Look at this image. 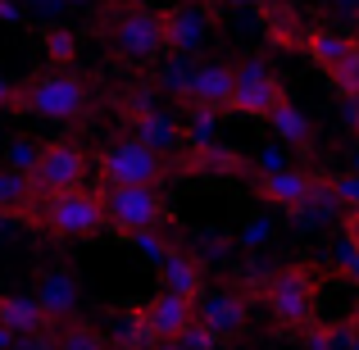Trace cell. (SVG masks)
<instances>
[{"instance_id": "13", "label": "cell", "mask_w": 359, "mask_h": 350, "mask_svg": "<svg viewBox=\"0 0 359 350\" xmlns=\"http://www.w3.org/2000/svg\"><path fill=\"white\" fill-rule=\"evenodd\" d=\"M232 73H237V64H228V60L196 64L182 100L196 109V114H214V119H219L223 109H228V100H232Z\"/></svg>"}, {"instance_id": "20", "label": "cell", "mask_w": 359, "mask_h": 350, "mask_svg": "<svg viewBox=\"0 0 359 350\" xmlns=\"http://www.w3.org/2000/svg\"><path fill=\"white\" fill-rule=\"evenodd\" d=\"M32 210H36L32 177H23V173H9V168H0V214H5V219H27Z\"/></svg>"}, {"instance_id": "24", "label": "cell", "mask_w": 359, "mask_h": 350, "mask_svg": "<svg viewBox=\"0 0 359 350\" xmlns=\"http://www.w3.org/2000/svg\"><path fill=\"white\" fill-rule=\"evenodd\" d=\"M159 82H164V91H168V96H177V100H182L187 82H191V69H187V64H173V69H164V78H159Z\"/></svg>"}, {"instance_id": "22", "label": "cell", "mask_w": 359, "mask_h": 350, "mask_svg": "<svg viewBox=\"0 0 359 350\" xmlns=\"http://www.w3.org/2000/svg\"><path fill=\"white\" fill-rule=\"evenodd\" d=\"M60 350H105V337L87 323H69L60 332Z\"/></svg>"}, {"instance_id": "12", "label": "cell", "mask_w": 359, "mask_h": 350, "mask_svg": "<svg viewBox=\"0 0 359 350\" xmlns=\"http://www.w3.org/2000/svg\"><path fill=\"white\" fill-rule=\"evenodd\" d=\"M210 36V0H177L164 9V55H196Z\"/></svg>"}, {"instance_id": "26", "label": "cell", "mask_w": 359, "mask_h": 350, "mask_svg": "<svg viewBox=\"0 0 359 350\" xmlns=\"http://www.w3.org/2000/svg\"><path fill=\"white\" fill-rule=\"evenodd\" d=\"M337 337H341V332H337V328H309V350H341V342H337Z\"/></svg>"}, {"instance_id": "8", "label": "cell", "mask_w": 359, "mask_h": 350, "mask_svg": "<svg viewBox=\"0 0 359 350\" xmlns=\"http://www.w3.org/2000/svg\"><path fill=\"white\" fill-rule=\"evenodd\" d=\"M100 210H105L109 228L137 236V232H155L159 223H168V205L159 191H146V187H96Z\"/></svg>"}, {"instance_id": "2", "label": "cell", "mask_w": 359, "mask_h": 350, "mask_svg": "<svg viewBox=\"0 0 359 350\" xmlns=\"http://www.w3.org/2000/svg\"><path fill=\"white\" fill-rule=\"evenodd\" d=\"M91 168H96L100 187H146V191H159L173 173V164L159 150L141 146L137 137H118L109 146H100L91 155Z\"/></svg>"}, {"instance_id": "23", "label": "cell", "mask_w": 359, "mask_h": 350, "mask_svg": "<svg viewBox=\"0 0 359 350\" xmlns=\"http://www.w3.org/2000/svg\"><path fill=\"white\" fill-rule=\"evenodd\" d=\"M173 346H182V350H214V346H219V337H214L210 332V328H201V323H191V328H187V332L182 337H177V342Z\"/></svg>"}, {"instance_id": "25", "label": "cell", "mask_w": 359, "mask_h": 350, "mask_svg": "<svg viewBox=\"0 0 359 350\" xmlns=\"http://www.w3.org/2000/svg\"><path fill=\"white\" fill-rule=\"evenodd\" d=\"M337 264H341V273H346V278H351L355 287H359V250H355L351 241H341V245H337Z\"/></svg>"}, {"instance_id": "3", "label": "cell", "mask_w": 359, "mask_h": 350, "mask_svg": "<svg viewBox=\"0 0 359 350\" xmlns=\"http://www.w3.org/2000/svg\"><path fill=\"white\" fill-rule=\"evenodd\" d=\"M264 305H269L273 323L287 332H309L314 328V305H318V282L309 264H287L269 278L264 287Z\"/></svg>"}, {"instance_id": "16", "label": "cell", "mask_w": 359, "mask_h": 350, "mask_svg": "<svg viewBox=\"0 0 359 350\" xmlns=\"http://www.w3.org/2000/svg\"><path fill=\"white\" fill-rule=\"evenodd\" d=\"M159 291H168V296H182V300H201L205 296V269L191 260V255L173 250L168 245L164 260H159Z\"/></svg>"}, {"instance_id": "11", "label": "cell", "mask_w": 359, "mask_h": 350, "mask_svg": "<svg viewBox=\"0 0 359 350\" xmlns=\"http://www.w3.org/2000/svg\"><path fill=\"white\" fill-rule=\"evenodd\" d=\"M137 314H141V328H146V337H150L155 350L173 346L177 337L196 323V305L182 300V296H168V291H155L146 305H137Z\"/></svg>"}, {"instance_id": "19", "label": "cell", "mask_w": 359, "mask_h": 350, "mask_svg": "<svg viewBox=\"0 0 359 350\" xmlns=\"http://www.w3.org/2000/svg\"><path fill=\"white\" fill-rule=\"evenodd\" d=\"M269 123H273V132H278L291 150H314V123L300 114L291 100H282V105L269 114Z\"/></svg>"}, {"instance_id": "29", "label": "cell", "mask_w": 359, "mask_h": 350, "mask_svg": "<svg viewBox=\"0 0 359 350\" xmlns=\"http://www.w3.org/2000/svg\"><path fill=\"white\" fill-rule=\"evenodd\" d=\"M14 96H18V82L0 73V109H9V114H14Z\"/></svg>"}, {"instance_id": "6", "label": "cell", "mask_w": 359, "mask_h": 350, "mask_svg": "<svg viewBox=\"0 0 359 350\" xmlns=\"http://www.w3.org/2000/svg\"><path fill=\"white\" fill-rule=\"evenodd\" d=\"M100 32H109L114 51L128 64H155L164 55V9L123 5V9H114L109 27H100Z\"/></svg>"}, {"instance_id": "30", "label": "cell", "mask_w": 359, "mask_h": 350, "mask_svg": "<svg viewBox=\"0 0 359 350\" xmlns=\"http://www.w3.org/2000/svg\"><path fill=\"white\" fill-rule=\"evenodd\" d=\"M332 14H346V18H359V0H323Z\"/></svg>"}, {"instance_id": "9", "label": "cell", "mask_w": 359, "mask_h": 350, "mask_svg": "<svg viewBox=\"0 0 359 350\" xmlns=\"http://www.w3.org/2000/svg\"><path fill=\"white\" fill-rule=\"evenodd\" d=\"M305 51L314 60V69H323L332 78L337 96H355L359 91V36L337 32V27H309Z\"/></svg>"}, {"instance_id": "5", "label": "cell", "mask_w": 359, "mask_h": 350, "mask_svg": "<svg viewBox=\"0 0 359 350\" xmlns=\"http://www.w3.org/2000/svg\"><path fill=\"white\" fill-rule=\"evenodd\" d=\"M87 173H91V155L73 141H46L41 155H36L32 177V196L36 205L55 201V196H69V191H87Z\"/></svg>"}, {"instance_id": "18", "label": "cell", "mask_w": 359, "mask_h": 350, "mask_svg": "<svg viewBox=\"0 0 359 350\" xmlns=\"http://www.w3.org/2000/svg\"><path fill=\"white\" fill-rule=\"evenodd\" d=\"M0 328L14 337H46L50 332V318H46V309L36 305L32 296H14V291H0Z\"/></svg>"}, {"instance_id": "28", "label": "cell", "mask_w": 359, "mask_h": 350, "mask_svg": "<svg viewBox=\"0 0 359 350\" xmlns=\"http://www.w3.org/2000/svg\"><path fill=\"white\" fill-rule=\"evenodd\" d=\"M341 119L351 123V132L359 137V91H355V96H341Z\"/></svg>"}, {"instance_id": "32", "label": "cell", "mask_w": 359, "mask_h": 350, "mask_svg": "<svg viewBox=\"0 0 359 350\" xmlns=\"http://www.w3.org/2000/svg\"><path fill=\"white\" fill-rule=\"evenodd\" d=\"M0 350H18V337L5 332V328H0Z\"/></svg>"}, {"instance_id": "14", "label": "cell", "mask_w": 359, "mask_h": 350, "mask_svg": "<svg viewBox=\"0 0 359 350\" xmlns=\"http://www.w3.org/2000/svg\"><path fill=\"white\" fill-rule=\"evenodd\" d=\"M250 318V300L241 291H205L196 300V323L210 328L214 337H237Z\"/></svg>"}, {"instance_id": "7", "label": "cell", "mask_w": 359, "mask_h": 350, "mask_svg": "<svg viewBox=\"0 0 359 350\" xmlns=\"http://www.w3.org/2000/svg\"><path fill=\"white\" fill-rule=\"evenodd\" d=\"M250 191L259 196L264 205H278V210H318L327 205V173L318 168H278V173H259L250 182Z\"/></svg>"}, {"instance_id": "15", "label": "cell", "mask_w": 359, "mask_h": 350, "mask_svg": "<svg viewBox=\"0 0 359 350\" xmlns=\"http://www.w3.org/2000/svg\"><path fill=\"white\" fill-rule=\"evenodd\" d=\"M32 300L46 309L50 323H60V318H73V309L82 305V287H78V278H73L69 269H50V273H41Z\"/></svg>"}, {"instance_id": "17", "label": "cell", "mask_w": 359, "mask_h": 350, "mask_svg": "<svg viewBox=\"0 0 359 350\" xmlns=\"http://www.w3.org/2000/svg\"><path fill=\"white\" fill-rule=\"evenodd\" d=\"M123 119L132 123V137L141 141V146H150V150H173L177 141H182V132L173 128V119L168 114H159V109H150V105H141V100H132V105H123Z\"/></svg>"}, {"instance_id": "27", "label": "cell", "mask_w": 359, "mask_h": 350, "mask_svg": "<svg viewBox=\"0 0 359 350\" xmlns=\"http://www.w3.org/2000/svg\"><path fill=\"white\" fill-rule=\"evenodd\" d=\"M219 5H232V9H255L264 18H278V0H219Z\"/></svg>"}, {"instance_id": "31", "label": "cell", "mask_w": 359, "mask_h": 350, "mask_svg": "<svg viewBox=\"0 0 359 350\" xmlns=\"http://www.w3.org/2000/svg\"><path fill=\"white\" fill-rule=\"evenodd\" d=\"M346 241L359 250V210H346Z\"/></svg>"}, {"instance_id": "1", "label": "cell", "mask_w": 359, "mask_h": 350, "mask_svg": "<svg viewBox=\"0 0 359 350\" xmlns=\"http://www.w3.org/2000/svg\"><path fill=\"white\" fill-rule=\"evenodd\" d=\"M14 114L55 119V123H78L91 114V82L73 69H36L18 82Z\"/></svg>"}, {"instance_id": "33", "label": "cell", "mask_w": 359, "mask_h": 350, "mask_svg": "<svg viewBox=\"0 0 359 350\" xmlns=\"http://www.w3.org/2000/svg\"><path fill=\"white\" fill-rule=\"evenodd\" d=\"M351 159H355V177H359V137H355V146H351Z\"/></svg>"}, {"instance_id": "10", "label": "cell", "mask_w": 359, "mask_h": 350, "mask_svg": "<svg viewBox=\"0 0 359 350\" xmlns=\"http://www.w3.org/2000/svg\"><path fill=\"white\" fill-rule=\"evenodd\" d=\"M282 100H287V87H282V78L264 60H241L237 64L228 109H237L241 119H269Z\"/></svg>"}, {"instance_id": "4", "label": "cell", "mask_w": 359, "mask_h": 350, "mask_svg": "<svg viewBox=\"0 0 359 350\" xmlns=\"http://www.w3.org/2000/svg\"><path fill=\"white\" fill-rule=\"evenodd\" d=\"M27 219L41 223L55 236H69V241H96V236L109 232V219L100 210L96 191H69V196H55V201H41Z\"/></svg>"}, {"instance_id": "21", "label": "cell", "mask_w": 359, "mask_h": 350, "mask_svg": "<svg viewBox=\"0 0 359 350\" xmlns=\"http://www.w3.org/2000/svg\"><path fill=\"white\" fill-rule=\"evenodd\" d=\"M41 46H46V55H50V69H73V60H78V36H73L69 27H46Z\"/></svg>"}]
</instances>
